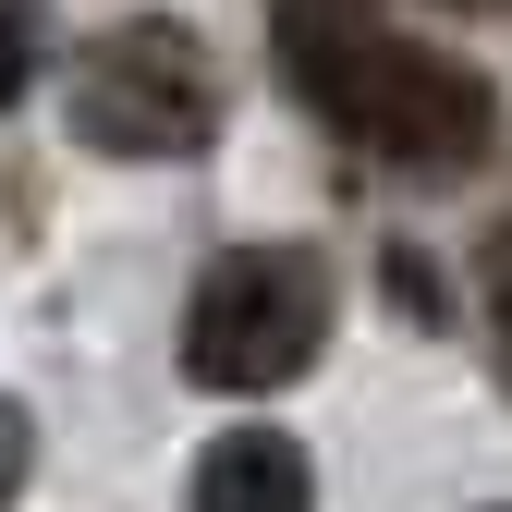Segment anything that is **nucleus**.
<instances>
[{"mask_svg": "<svg viewBox=\"0 0 512 512\" xmlns=\"http://www.w3.org/2000/svg\"><path fill=\"white\" fill-rule=\"evenodd\" d=\"M269 49H281V86L391 171H476L500 135V98L476 61L403 37L366 0H269Z\"/></svg>", "mask_w": 512, "mask_h": 512, "instance_id": "1", "label": "nucleus"}, {"mask_svg": "<svg viewBox=\"0 0 512 512\" xmlns=\"http://www.w3.org/2000/svg\"><path fill=\"white\" fill-rule=\"evenodd\" d=\"M25 61H37V13H25V0H0V110L25 98Z\"/></svg>", "mask_w": 512, "mask_h": 512, "instance_id": "6", "label": "nucleus"}, {"mask_svg": "<svg viewBox=\"0 0 512 512\" xmlns=\"http://www.w3.org/2000/svg\"><path fill=\"white\" fill-rule=\"evenodd\" d=\"M183 500H196V512H317V464H305V439H293V427L244 415V427H220L208 452H196Z\"/></svg>", "mask_w": 512, "mask_h": 512, "instance_id": "4", "label": "nucleus"}, {"mask_svg": "<svg viewBox=\"0 0 512 512\" xmlns=\"http://www.w3.org/2000/svg\"><path fill=\"white\" fill-rule=\"evenodd\" d=\"M25 476H37V427H25V403H0V512L25 500Z\"/></svg>", "mask_w": 512, "mask_h": 512, "instance_id": "7", "label": "nucleus"}, {"mask_svg": "<svg viewBox=\"0 0 512 512\" xmlns=\"http://www.w3.org/2000/svg\"><path fill=\"white\" fill-rule=\"evenodd\" d=\"M330 256L305 244H232L196 269L183 293V378L220 403H256V391H293V378L330 354Z\"/></svg>", "mask_w": 512, "mask_h": 512, "instance_id": "2", "label": "nucleus"}, {"mask_svg": "<svg viewBox=\"0 0 512 512\" xmlns=\"http://www.w3.org/2000/svg\"><path fill=\"white\" fill-rule=\"evenodd\" d=\"M61 110H74V135L98 159H196L220 135V61L196 25H110L74 49V74H61Z\"/></svg>", "mask_w": 512, "mask_h": 512, "instance_id": "3", "label": "nucleus"}, {"mask_svg": "<svg viewBox=\"0 0 512 512\" xmlns=\"http://www.w3.org/2000/svg\"><path fill=\"white\" fill-rule=\"evenodd\" d=\"M488 512H512V500H488Z\"/></svg>", "mask_w": 512, "mask_h": 512, "instance_id": "8", "label": "nucleus"}, {"mask_svg": "<svg viewBox=\"0 0 512 512\" xmlns=\"http://www.w3.org/2000/svg\"><path fill=\"white\" fill-rule=\"evenodd\" d=\"M476 305H488V354H500V378H512V220H500L488 256H476Z\"/></svg>", "mask_w": 512, "mask_h": 512, "instance_id": "5", "label": "nucleus"}]
</instances>
